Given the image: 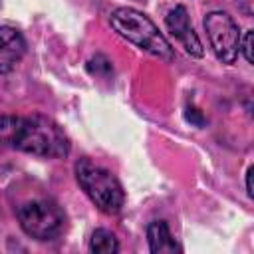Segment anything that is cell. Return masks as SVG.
<instances>
[{"label":"cell","mask_w":254,"mask_h":254,"mask_svg":"<svg viewBox=\"0 0 254 254\" xmlns=\"http://www.w3.org/2000/svg\"><path fill=\"white\" fill-rule=\"evenodd\" d=\"M147 240H149V250L153 254H161V252H181L183 248L177 244V240L173 238L169 224L165 220H153L147 226Z\"/></svg>","instance_id":"8"},{"label":"cell","mask_w":254,"mask_h":254,"mask_svg":"<svg viewBox=\"0 0 254 254\" xmlns=\"http://www.w3.org/2000/svg\"><path fill=\"white\" fill-rule=\"evenodd\" d=\"M20 228L34 240L50 242L64 234L65 230V212L54 200H30L24 202L18 212Z\"/></svg>","instance_id":"4"},{"label":"cell","mask_w":254,"mask_h":254,"mask_svg":"<svg viewBox=\"0 0 254 254\" xmlns=\"http://www.w3.org/2000/svg\"><path fill=\"white\" fill-rule=\"evenodd\" d=\"M204 30L216 60L222 64H234L238 58V44H240V32L236 22L226 12L214 10L206 14Z\"/></svg>","instance_id":"5"},{"label":"cell","mask_w":254,"mask_h":254,"mask_svg":"<svg viewBox=\"0 0 254 254\" xmlns=\"http://www.w3.org/2000/svg\"><path fill=\"white\" fill-rule=\"evenodd\" d=\"M22 151L46 159H62L71 151L69 137L46 115H4L0 117V153Z\"/></svg>","instance_id":"1"},{"label":"cell","mask_w":254,"mask_h":254,"mask_svg":"<svg viewBox=\"0 0 254 254\" xmlns=\"http://www.w3.org/2000/svg\"><path fill=\"white\" fill-rule=\"evenodd\" d=\"M189 109L192 111V115H190V113H187V119H189V121H192V123H196V125H202V123H204V117L200 115V111H198V109H194V107H189Z\"/></svg>","instance_id":"11"},{"label":"cell","mask_w":254,"mask_h":254,"mask_svg":"<svg viewBox=\"0 0 254 254\" xmlns=\"http://www.w3.org/2000/svg\"><path fill=\"white\" fill-rule=\"evenodd\" d=\"M26 54L22 32L10 26H0V73L12 71Z\"/></svg>","instance_id":"7"},{"label":"cell","mask_w":254,"mask_h":254,"mask_svg":"<svg viewBox=\"0 0 254 254\" xmlns=\"http://www.w3.org/2000/svg\"><path fill=\"white\" fill-rule=\"evenodd\" d=\"M238 6L242 8V12H244L246 16L252 14V0H238Z\"/></svg>","instance_id":"13"},{"label":"cell","mask_w":254,"mask_h":254,"mask_svg":"<svg viewBox=\"0 0 254 254\" xmlns=\"http://www.w3.org/2000/svg\"><path fill=\"white\" fill-rule=\"evenodd\" d=\"M89 250L95 252V254H115V252H119V242H117V238L111 230L97 228L91 234Z\"/></svg>","instance_id":"9"},{"label":"cell","mask_w":254,"mask_h":254,"mask_svg":"<svg viewBox=\"0 0 254 254\" xmlns=\"http://www.w3.org/2000/svg\"><path fill=\"white\" fill-rule=\"evenodd\" d=\"M238 54L244 56V60L248 64H252V30H246L244 36H240V44H238Z\"/></svg>","instance_id":"10"},{"label":"cell","mask_w":254,"mask_h":254,"mask_svg":"<svg viewBox=\"0 0 254 254\" xmlns=\"http://www.w3.org/2000/svg\"><path fill=\"white\" fill-rule=\"evenodd\" d=\"M165 24H167V30L175 36V40L185 48V52L192 58H202L204 56V48H202V42L200 38L196 36L192 24H190V18H189V12L185 6H175L167 18H165Z\"/></svg>","instance_id":"6"},{"label":"cell","mask_w":254,"mask_h":254,"mask_svg":"<svg viewBox=\"0 0 254 254\" xmlns=\"http://www.w3.org/2000/svg\"><path fill=\"white\" fill-rule=\"evenodd\" d=\"M75 179L81 190L101 212L105 214L121 212L125 204V190L111 171L91 163L89 159H79L75 163Z\"/></svg>","instance_id":"3"},{"label":"cell","mask_w":254,"mask_h":254,"mask_svg":"<svg viewBox=\"0 0 254 254\" xmlns=\"http://www.w3.org/2000/svg\"><path fill=\"white\" fill-rule=\"evenodd\" d=\"M109 22H111V28L121 38L135 44L137 48H141V50H145V52H149V54H153L165 62L175 60L173 46L159 32L155 22L149 16H145L143 12H139L135 8H117L111 12Z\"/></svg>","instance_id":"2"},{"label":"cell","mask_w":254,"mask_h":254,"mask_svg":"<svg viewBox=\"0 0 254 254\" xmlns=\"http://www.w3.org/2000/svg\"><path fill=\"white\" fill-rule=\"evenodd\" d=\"M252 171H254L252 167H248V171H246V192H248L250 198H252V194H254V192H252Z\"/></svg>","instance_id":"12"}]
</instances>
